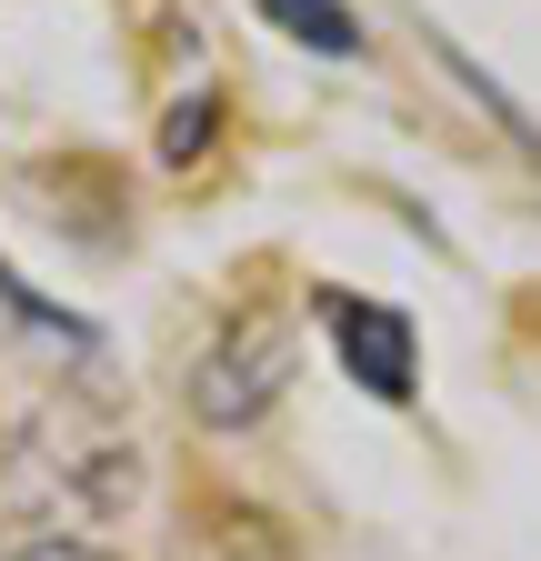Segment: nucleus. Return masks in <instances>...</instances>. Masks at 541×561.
<instances>
[{
  "label": "nucleus",
  "mask_w": 541,
  "mask_h": 561,
  "mask_svg": "<svg viewBox=\"0 0 541 561\" xmlns=\"http://www.w3.org/2000/svg\"><path fill=\"white\" fill-rule=\"evenodd\" d=\"M291 381V341L281 321H231L221 351H200V371H191V401L221 421V432H241V421H261V401Z\"/></svg>",
  "instance_id": "1"
},
{
  "label": "nucleus",
  "mask_w": 541,
  "mask_h": 561,
  "mask_svg": "<svg viewBox=\"0 0 541 561\" xmlns=\"http://www.w3.org/2000/svg\"><path fill=\"white\" fill-rule=\"evenodd\" d=\"M321 321H331V351H342V371H352L371 401H412V381H422V351H412V321H401L391 301L321 291Z\"/></svg>",
  "instance_id": "2"
},
{
  "label": "nucleus",
  "mask_w": 541,
  "mask_h": 561,
  "mask_svg": "<svg viewBox=\"0 0 541 561\" xmlns=\"http://www.w3.org/2000/svg\"><path fill=\"white\" fill-rule=\"evenodd\" d=\"M261 21H270V31H291L301 50H331V60H352V50H361V21L342 11V0H261Z\"/></svg>",
  "instance_id": "3"
},
{
  "label": "nucleus",
  "mask_w": 541,
  "mask_h": 561,
  "mask_svg": "<svg viewBox=\"0 0 541 561\" xmlns=\"http://www.w3.org/2000/svg\"><path fill=\"white\" fill-rule=\"evenodd\" d=\"M0 561H111L101 541H71V531H31L21 551H0Z\"/></svg>",
  "instance_id": "4"
}]
</instances>
